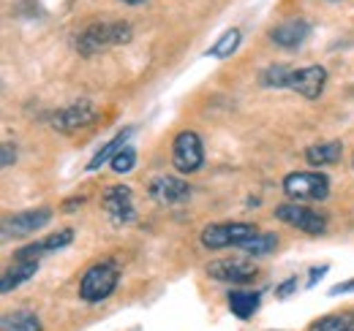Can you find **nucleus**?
Returning <instances> with one entry per match:
<instances>
[{
  "mask_svg": "<svg viewBox=\"0 0 354 331\" xmlns=\"http://www.w3.org/2000/svg\"><path fill=\"white\" fill-rule=\"evenodd\" d=\"M118 280H120V269L115 261H101V263H93L82 283H80V296L88 301V304H95V301H104L112 296V290L118 288Z\"/></svg>",
  "mask_w": 354,
  "mask_h": 331,
  "instance_id": "nucleus-1",
  "label": "nucleus"
},
{
  "mask_svg": "<svg viewBox=\"0 0 354 331\" xmlns=\"http://www.w3.org/2000/svg\"><path fill=\"white\" fill-rule=\"evenodd\" d=\"M131 41V25L126 22H104V25H90L88 30H82V36L77 39V49L88 57L95 54L106 46H118V43Z\"/></svg>",
  "mask_w": 354,
  "mask_h": 331,
  "instance_id": "nucleus-2",
  "label": "nucleus"
},
{
  "mask_svg": "<svg viewBox=\"0 0 354 331\" xmlns=\"http://www.w3.org/2000/svg\"><path fill=\"white\" fill-rule=\"evenodd\" d=\"M283 193L292 201H324L330 196V179L319 171H295L283 179Z\"/></svg>",
  "mask_w": 354,
  "mask_h": 331,
  "instance_id": "nucleus-3",
  "label": "nucleus"
},
{
  "mask_svg": "<svg viewBox=\"0 0 354 331\" xmlns=\"http://www.w3.org/2000/svg\"><path fill=\"white\" fill-rule=\"evenodd\" d=\"M257 225L251 223H216V225H207L202 231V248L207 250H223V248H237L243 242H248L251 237H257Z\"/></svg>",
  "mask_w": 354,
  "mask_h": 331,
  "instance_id": "nucleus-4",
  "label": "nucleus"
},
{
  "mask_svg": "<svg viewBox=\"0 0 354 331\" xmlns=\"http://www.w3.org/2000/svg\"><path fill=\"white\" fill-rule=\"evenodd\" d=\"M205 161V150H202V139L194 130H183L175 136L172 144V163L180 174H194L202 168Z\"/></svg>",
  "mask_w": 354,
  "mask_h": 331,
  "instance_id": "nucleus-5",
  "label": "nucleus"
},
{
  "mask_svg": "<svg viewBox=\"0 0 354 331\" xmlns=\"http://www.w3.org/2000/svg\"><path fill=\"white\" fill-rule=\"evenodd\" d=\"M275 217L281 223L303 231V234H310V237L324 234V228H327V220L319 212H313L310 207H303V204H283V207L275 209Z\"/></svg>",
  "mask_w": 354,
  "mask_h": 331,
  "instance_id": "nucleus-6",
  "label": "nucleus"
},
{
  "mask_svg": "<svg viewBox=\"0 0 354 331\" xmlns=\"http://www.w3.org/2000/svg\"><path fill=\"white\" fill-rule=\"evenodd\" d=\"M49 220H52V209H46V207L19 212V214H14V217L3 220V239L30 237V234H36L39 228H44Z\"/></svg>",
  "mask_w": 354,
  "mask_h": 331,
  "instance_id": "nucleus-7",
  "label": "nucleus"
},
{
  "mask_svg": "<svg viewBox=\"0 0 354 331\" xmlns=\"http://www.w3.org/2000/svg\"><path fill=\"white\" fill-rule=\"evenodd\" d=\"M104 212H106V217L115 223V225H126V223H131L133 217H136V209H133V193L131 188H126V185H115V188H109L106 193H104Z\"/></svg>",
  "mask_w": 354,
  "mask_h": 331,
  "instance_id": "nucleus-8",
  "label": "nucleus"
},
{
  "mask_svg": "<svg viewBox=\"0 0 354 331\" xmlns=\"http://www.w3.org/2000/svg\"><path fill=\"white\" fill-rule=\"evenodd\" d=\"M147 193H150V199H153L156 204L177 207V204H183V201L191 199V185L183 182V179H177V177H156V179L150 182Z\"/></svg>",
  "mask_w": 354,
  "mask_h": 331,
  "instance_id": "nucleus-9",
  "label": "nucleus"
},
{
  "mask_svg": "<svg viewBox=\"0 0 354 331\" xmlns=\"http://www.w3.org/2000/svg\"><path fill=\"white\" fill-rule=\"evenodd\" d=\"M95 123V109L90 101H77L66 109H60L55 117H52V128L60 130V133H77L82 128Z\"/></svg>",
  "mask_w": 354,
  "mask_h": 331,
  "instance_id": "nucleus-10",
  "label": "nucleus"
},
{
  "mask_svg": "<svg viewBox=\"0 0 354 331\" xmlns=\"http://www.w3.org/2000/svg\"><path fill=\"white\" fill-rule=\"evenodd\" d=\"M324 84H327V71L322 66H306V68H295L289 90L300 92L308 101H316L324 92Z\"/></svg>",
  "mask_w": 354,
  "mask_h": 331,
  "instance_id": "nucleus-11",
  "label": "nucleus"
},
{
  "mask_svg": "<svg viewBox=\"0 0 354 331\" xmlns=\"http://www.w3.org/2000/svg\"><path fill=\"white\" fill-rule=\"evenodd\" d=\"M207 274L213 280H221V283H232V285H245L257 277V269L245 261H213L207 266Z\"/></svg>",
  "mask_w": 354,
  "mask_h": 331,
  "instance_id": "nucleus-12",
  "label": "nucleus"
},
{
  "mask_svg": "<svg viewBox=\"0 0 354 331\" xmlns=\"http://www.w3.org/2000/svg\"><path fill=\"white\" fill-rule=\"evenodd\" d=\"M71 239H74V231H71V228H60V231L49 234V237L41 239V242H33V245L22 248L17 255H14V261H39V258L46 255V252H55V250L68 248V245H71Z\"/></svg>",
  "mask_w": 354,
  "mask_h": 331,
  "instance_id": "nucleus-13",
  "label": "nucleus"
},
{
  "mask_svg": "<svg viewBox=\"0 0 354 331\" xmlns=\"http://www.w3.org/2000/svg\"><path fill=\"white\" fill-rule=\"evenodd\" d=\"M308 36H310V25L306 19H286L278 28H272V33H270V39L278 43V46H283V49H297Z\"/></svg>",
  "mask_w": 354,
  "mask_h": 331,
  "instance_id": "nucleus-14",
  "label": "nucleus"
},
{
  "mask_svg": "<svg viewBox=\"0 0 354 331\" xmlns=\"http://www.w3.org/2000/svg\"><path fill=\"white\" fill-rule=\"evenodd\" d=\"M36 272H39V261H14V266L6 269L0 277V293H11L17 285L28 283Z\"/></svg>",
  "mask_w": 354,
  "mask_h": 331,
  "instance_id": "nucleus-15",
  "label": "nucleus"
},
{
  "mask_svg": "<svg viewBox=\"0 0 354 331\" xmlns=\"http://www.w3.org/2000/svg\"><path fill=\"white\" fill-rule=\"evenodd\" d=\"M259 301H262L259 290H232L229 293V310L240 321H248L259 310Z\"/></svg>",
  "mask_w": 354,
  "mask_h": 331,
  "instance_id": "nucleus-16",
  "label": "nucleus"
},
{
  "mask_svg": "<svg viewBox=\"0 0 354 331\" xmlns=\"http://www.w3.org/2000/svg\"><path fill=\"white\" fill-rule=\"evenodd\" d=\"M131 133H133V128H123L112 141H106V144L93 155V161L88 163V171H95V168H101L104 163H112V161H115V155H118L123 147H129Z\"/></svg>",
  "mask_w": 354,
  "mask_h": 331,
  "instance_id": "nucleus-17",
  "label": "nucleus"
},
{
  "mask_svg": "<svg viewBox=\"0 0 354 331\" xmlns=\"http://www.w3.org/2000/svg\"><path fill=\"white\" fill-rule=\"evenodd\" d=\"M341 152H344L341 141H322V144H313L306 150V161L310 166H330L341 161Z\"/></svg>",
  "mask_w": 354,
  "mask_h": 331,
  "instance_id": "nucleus-18",
  "label": "nucleus"
},
{
  "mask_svg": "<svg viewBox=\"0 0 354 331\" xmlns=\"http://www.w3.org/2000/svg\"><path fill=\"white\" fill-rule=\"evenodd\" d=\"M0 331H41V321L30 310H17V312L3 315Z\"/></svg>",
  "mask_w": 354,
  "mask_h": 331,
  "instance_id": "nucleus-19",
  "label": "nucleus"
},
{
  "mask_svg": "<svg viewBox=\"0 0 354 331\" xmlns=\"http://www.w3.org/2000/svg\"><path fill=\"white\" fill-rule=\"evenodd\" d=\"M308 331H354V312H335L319 318Z\"/></svg>",
  "mask_w": 354,
  "mask_h": 331,
  "instance_id": "nucleus-20",
  "label": "nucleus"
},
{
  "mask_svg": "<svg viewBox=\"0 0 354 331\" xmlns=\"http://www.w3.org/2000/svg\"><path fill=\"white\" fill-rule=\"evenodd\" d=\"M240 41H243V33L237 30V28H232V30H226L218 41L210 46V57H218V60H223V57H229V54H234L237 52V46H240Z\"/></svg>",
  "mask_w": 354,
  "mask_h": 331,
  "instance_id": "nucleus-21",
  "label": "nucleus"
},
{
  "mask_svg": "<svg viewBox=\"0 0 354 331\" xmlns=\"http://www.w3.org/2000/svg\"><path fill=\"white\" fill-rule=\"evenodd\" d=\"M292 74H295V68H289V66H270L262 71V77H259V82L265 84V87H275V90H283V87H289L292 82Z\"/></svg>",
  "mask_w": 354,
  "mask_h": 331,
  "instance_id": "nucleus-22",
  "label": "nucleus"
},
{
  "mask_svg": "<svg viewBox=\"0 0 354 331\" xmlns=\"http://www.w3.org/2000/svg\"><path fill=\"white\" fill-rule=\"evenodd\" d=\"M278 248V237L275 234H257V237H251L248 242H243L240 250L243 252H248V255H270L272 250Z\"/></svg>",
  "mask_w": 354,
  "mask_h": 331,
  "instance_id": "nucleus-23",
  "label": "nucleus"
},
{
  "mask_svg": "<svg viewBox=\"0 0 354 331\" xmlns=\"http://www.w3.org/2000/svg\"><path fill=\"white\" fill-rule=\"evenodd\" d=\"M109 166H112V171H118V174H129L133 166H136V150H133L131 144H129V147H123Z\"/></svg>",
  "mask_w": 354,
  "mask_h": 331,
  "instance_id": "nucleus-24",
  "label": "nucleus"
},
{
  "mask_svg": "<svg viewBox=\"0 0 354 331\" xmlns=\"http://www.w3.org/2000/svg\"><path fill=\"white\" fill-rule=\"evenodd\" d=\"M295 288H297V277H289L286 283H281V285H278L275 293H278V299H286V296H292V293H295Z\"/></svg>",
  "mask_w": 354,
  "mask_h": 331,
  "instance_id": "nucleus-25",
  "label": "nucleus"
},
{
  "mask_svg": "<svg viewBox=\"0 0 354 331\" xmlns=\"http://www.w3.org/2000/svg\"><path fill=\"white\" fill-rule=\"evenodd\" d=\"M324 274H327V266H313V269H310V274H308V283H306V288H313V285H316V283H319Z\"/></svg>",
  "mask_w": 354,
  "mask_h": 331,
  "instance_id": "nucleus-26",
  "label": "nucleus"
},
{
  "mask_svg": "<svg viewBox=\"0 0 354 331\" xmlns=\"http://www.w3.org/2000/svg\"><path fill=\"white\" fill-rule=\"evenodd\" d=\"M14 161H17V150L6 141V144H3V166H11Z\"/></svg>",
  "mask_w": 354,
  "mask_h": 331,
  "instance_id": "nucleus-27",
  "label": "nucleus"
},
{
  "mask_svg": "<svg viewBox=\"0 0 354 331\" xmlns=\"http://www.w3.org/2000/svg\"><path fill=\"white\" fill-rule=\"evenodd\" d=\"M330 293H333V296H338V293H354V277L352 280H346V283H338Z\"/></svg>",
  "mask_w": 354,
  "mask_h": 331,
  "instance_id": "nucleus-28",
  "label": "nucleus"
},
{
  "mask_svg": "<svg viewBox=\"0 0 354 331\" xmlns=\"http://www.w3.org/2000/svg\"><path fill=\"white\" fill-rule=\"evenodd\" d=\"M123 3H129V6H139V3H145V0H123Z\"/></svg>",
  "mask_w": 354,
  "mask_h": 331,
  "instance_id": "nucleus-29",
  "label": "nucleus"
}]
</instances>
